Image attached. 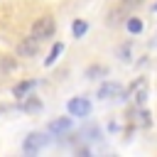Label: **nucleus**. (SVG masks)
<instances>
[{
	"mask_svg": "<svg viewBox=\"0 0 157 157\" xmlns=\"http://www.w3.org/2000/svg\"><path fill=\"white\" fill-rule=\"evenodd\" d=\"M47 135L44 132H29L27 137H25V142H22V152L25 155H37L39 150H44L47 147Z\"/></svg>",
	"mask_w": 157,
	"mask_h": 157,
	"instance_id": "f03ea898",
	"label": "nucleus"
},
{
	"mask_svg": "<svg viewBox=\"0 0 157 157\" xmlns=\"http://www.w3.org/2000/svg\"><path fill=\"white\" fill-rule=\"evenodd\" d=\"M66 110H69L71 118H86L91 113V101L83 98V96H76V98H71L66 103Z\"/></svg>",
	"mask_w": 157,
	"mask_h": 157,
	"instance_id": "7ed1b4c3",
	"label": "nucleus"
},
{
	"mask_svg": "<svg viewBox=\"0 0 157 157\" xmlns=\"http://www.w3.org/2000/svg\"><path fill=\"white\" fill-rule=\"evenodd\" d=\"M125 25H128V32H130V34H140V32H142V20H140V17H128Z\"/></svg>",
	"mask_w": 157,
	"mask_h": 157,
	"instance_id": "f8f14e48",
	"label": "nucleus"
},
{
	"mask_svg": "<svg viewBox=\"0 0 157 157\" xmlns=\"http://www.w3.org/2000/svg\"><path fill=\"white\" fill-rule=\"evenodd\" d=\"M155 12H157V5H155Z\"/></svg>",
	"mask_w": 157,
	"mask_h": 157,
	"instance_id": "2eb2a0df",
	"label": "nucleus"
},
{
	"mask_svg": "<svg viewBox=\"0 0 157 157\" xmlns=\"http://www.w3.org/2000/svg\"><path fill=\"white\" fill-rule=\"evenodd\" d=\"M20 108L27 110V113H32V110H39V108H42V101L34 98V96H25V103H22Z\"/></svg>",
	"mask_w": 157,
	"mask_h": 157,
	"instance_id": "9d476101",
	"label": "nucleus"
},
{
	"mask_svg": "<svg viewBox=\"0 0 157 157\" xmlns=\"http://www.w3.org/2000/svg\"><path fill=\"white\" fill-rule=\"evenodd\" d=\"M123 93V88H120V83H115V81H103L101 86H98V98H118Z\"/></svg>",
	"mask_w": 157,
	"mask_h": 157,
	"instance_id": "39448f33",
	"label": "nucleus"
},
{
	"mask_svg": "<svg viewBox=\"0 0 157 157\" xmlns=\"http://www.w3.org/2000/svg\"><path fill=\"white\" fill-rule=\"evenodd\" d=\"M140 2H142V0H120V7L128 12V10H135V7H140Z\"/></svg>",
	"mask_w": 157,
	"mask_h": 157,
	"instance_id": "4468645a",
	"label": "nucleus"
},
{
	"mask_svg": "<svg viewBox=\"0 0 157 157\" xmlns=\"http://www.w3.org/2000/svg\"><path fill=\"white\" fill-rule=\"evenodd\" d=\"M34 86H37V78H27V81H20V83L12 88V96L20 101V98H25V96H27V93H29Z\"/></svg>",
	"mask_w": 157,
	"mask_h": 157,
	"instance_id": "0eeeda50",
	"label": "nucleus"
},
{
	"mask_svg": "<svg viewBox=\"0 0 157 157\" xmlns=\"http://www.w3.org/2000/svg\"><path fill=\"white\" fill-rule=\"evenodd\" d=\"M15 69H17V61H15L12 56H0V76L10 74V71H15Z\"/></svg>",
	"mask_w": 157,
	"mask_h": 157,
	"instance_id": "6e6552de",
	"label": "nucleus"
},
{
	"mask_svg": "<svg viewBox=\"0 0 157 157\" xmlns=\"http://www.w3.org/2000/svg\"><path fill=\"white\" fill-rule=\"evenodd\" d=\"M96 76H105V66L93 64V66H88V69H86V78H96Z\"/></svg>",
	"mask_w": 157,
	"mask_h": 157,
	"instance_id": "ddd939ff",
	"label": "nucleus"
},
{
	"mask_svg": "<svg viewBox=\"0 0 157 157\" xmlns=\"http://www.w3.org/2000/svg\"><path fill=\"white\" fill-rule=\"evenodd\" d=\"M71 128H74V123H71V118H59V120H52L47 130H49L52 135H64V132H69Z\"/></svg>",
	"mask_w": 157,
	"mask_h": 157,
	"instance_id": "423d86ee",
	"label": "nucleus"
},
{
	"mask_svg": "<svg viewBox=\"0 0 157 157\" xmlns=\"http://www.w3.org/2000/svg\"><path fill=\"white\" fill-rule=\"evenodd\" d=\"M71 32H74V37L78 39V37H83L86 32H88V25H86V20H74V25H71Z\"/></svg>",
	"mask_w": 157,
	"mask_h": 157,
	"instance_id": "9b49d317",
	"label": "nucleus"
},
{
	"mask_svg": "<svg viewBox=\"0 0 157 157\" xmlns=\"http://www.w3.org/2000/svg\"><path fill=\"white\" fill-rule=\"evenodd\" d=\"M61 52H64V44H61V42H56V44H54V47L49 49V54H47L44 64H47V66H52V64H54V61L59 59V54H61Z\"/></svg>",
	"mask_w": 157,
	"mask_h": 157,
	"instance_id": "1a4fd4ad",
	"label": "nucleus"
},
{
	"mask_svg": "<svg viewBox=\"0 0 157 157\" xmlns=\"http://www.w3.org/2000/svg\"><path fill=\"white\" fill-rule=\"evenodd\" d=\"M54 29H56V25H54V17H49V15L34 20V25H32V34L37 39H49L54 34Z\"/></svg>",
	"mask_w": 157,
	"mask_h": 157,
	"instance_id": "f257e3e1",
	"label": "nucleus"
},
{
	"mask_svg": "<svg viewBox=\"0 0 157 157\" xmlns=\"http://www.w3.org/2000/svg\"><path fill=\"white\" fill-rule=\"evenodd\" d=\"M39 42H42V39H37L34 34L20 39V44H17V54H20V56H34V54L39 52Z\"/></svg>",
	"mask_w": 157,
	"mask_h": 157,
	"instance_id": "20e7f679",
	"label": "nucleus"
}]
</instances>
